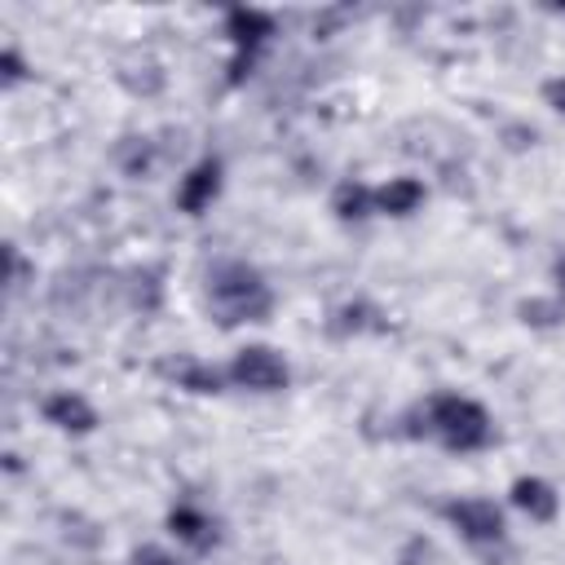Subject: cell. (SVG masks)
Returning <instances> with one entry per match:
<instances>
[{"mask_svg":"<svg viewBox=\"0 0 565 565\" xmlns=\"http://www.w3.org/2000/svg\"><path fill=\"white\" fill-rule=\"evenodd\" d=\"M207 313L221 327L265 322L274 313V287L247 260H216L207 269Z\"/></svg>","mask_w":565,"mask_h":565,"instance_id":"1","label":"cell"},{"mask_svg":"<svg viewBox=\"0 0 565 565\" xmlns=\"http://www.w3.org/2000/svg\"><path fill=\"white\" fill-rule=\"evenodd\" d=\"M424 433L437 437L450 455H477L494 441V419L477 397L463 393H433L424 406Z\"/></svg>","mask_w":565,"mask_h":565,"instance_id":"2","label":"cell"},{"mask_svg":"<svg viewBox=\"0 0 565 565\" xmlns=\"http://www.w3.org/2000/svg\"><path fill=\"white\" fill-rule=\"evenodd\" d=\"M278 31L274 13L265 9H252V4H234L225 9V35L234 44V57H230V84H243L260 57V49L269 44V35Z\"/></svg>","mask_w":565,"mask_h":565,"instance_id":"3","label":"cell"},{"mask_svg":"<svg viewBox=\"0 0 565 565\" xmlns=\"http://www.w3.org/2000/svg\"><path fill=\"white\" fill-rule=\"evenodd\" d=\"M441 516H446L450 530H455L463 543H472L477 552L508 543V521H503V508H499L494 499H481V494L446 499V503H441Z\"/></svg>","mask_w":565,"mask_h":565,"instance_id":"4","label":"cell"},{"mask_svg":"<svg viewBox=\"0 0 565 565\" xmlns=\"http://www.w3.org/2000/svg\"><path fill=\"white\" fill-rule=\"evenodd\" d=\"M225 375H230L234 388H247V393H282V388L291 384L287 358H282L278 349H269V344H243V349L230 358Z\"/></svg>","mask_w":565,"mask_h":565,"instance_id":"5","label":"cell"},{"mask_svg":"<svg viewBox=\"0 0 565 565\" xmlns=\"http://www.w3.org/2000/svg\"><path fill=\"white\" fill-rule=\"evenodd\" d=\"M221 185H225V163H221L216 154L199 159V163L177 181V212H185V216H203V212L216 203Z\"/></svg>","mask_w":565,"mask_h":565,"instance_id":"6","label":"cell"},{"mask_svg":"<svg viewBox=\"0 0 565 565\" xmlns=\"http://www.w3.org/2000/svg\"><path fill=\"white\" fill-rule=\"evenodd\" d=\"M40 415H44V424H53L57 433H75V437H84V433H93V428L102 424L97 406H93L84 393H71V388L49 393V397L40 402Z\"/></svg>","mask_w":565,"mask_h":565,"instance_id":"7","label":"cell"},{"mask_svg":"<svg viewBox=\"0 0 565 565\" xmlns=\"http://www.w3.org/2000/svg\"><path fill=\"white\" fill-rule=\"evenodd\" d=\"M159 371H163L177 388H185V393H194V397H216V393H225V380H230L221 366H212V362H203V358H194V353L168 358Z\"/></svg>","mask_w":565,"mask_h":565,"instance_id":"8","label":"cell"},{"mask_svg":"<svg viewBox=\"0 0 565 565\" xmlns=\"http://www.w3.org/2000/svg\"><path fill=\"white\" fill-rule=\"evenodd\" d=\"M168 534L177 539V543H185L190 552H212L216 547V539H221V530H216V521L203 512V508H194V503H172L168 508Z\"/></svg>","mask_w":565,"mask_h":565,"instance_id":"9","label":"cell"},{"mask_svg":"<svg viewBox=\"0 0 565 565\" xmlns=\"http://www.w3.org/2000/svg\"><path fill=\"white\" fill-rule=\"evenodd\" d=\"M508 499H512L516 512H525V516L539 521V525L556 521V512H561V494H556V486L543 481V477H516L512 490H508Z\"/></svg>","mask_w":565,"mask_h":565,"instance_id":"10","label":"cell"},{"mask_svg":"<svg viewBox=\"0 0 565 565\" xmlns=\"http://www.w3.org/2000/svg\"><path fill=\"white\" fill-rule=\"evenodd\" d=\"M424 199H428V190H424L419 177H388L384 185H375V212L380 216H393V221L419 212Z\"/></svg>","mask_w":565,"mask_h":565,"instance_id":"11","label":"cell"},{"mask_svg":"<svg viewBox=\"0 0 565 565\" xmlns=\"http://www.w3.org/2000/svg\"><path fill=\"white\" fill-rule=\"evenodd\" d=\"M331 212L344 225H362L366 216H375V190L366 181H358V177H344L331 190Z\"/></svg>","mask_w":565,"mask_h":565,"instance_id":"12","label":"cell"},{"mask_svg":"<svg viewBox=\"0 0 565 565\" xmlns=\"http://www.w3.org/2000/svg\"><path fill=\"white\" fill-rule=\"evenodd\" d=\"M380 318H384V313H380L371 300H349V305L331 309V318H327V335L349 340V335H362V331H380V327H384Z\"/></svg>","mask_w":565,"mask_h":565,"instance_id":"13","label":"cell"},{"mask_svg":"<svg viewBox=\"0 0 565 565\" xmlns=\"http://www.w3.org/2000/svg\"><path fill=\"white\" fill-rule=\"evenodd\" d=\"M516 318L534 331H547V327H561L565 322V300L561 296H530L516 305Z\"/></svg>","mask_w":565,"mask_h":565,"instance_id":"14","label":"cell"},{"mask_svg":"<svg viewBox=\"0 0 565 565\" xmlns=\"http://www.w3.org/2000/svg\"><path fill=\"white\" fill-rule=\"evenodd\" d=\"M26 75H31V66H26V62H22V53L9 44V49L0 53V84H4V88H13V84H22Z\"/></svg>","mask_w":565,"mask_h":565,"instance_id":"15","label":"cell"},{"mask_svg":"<svg viewBox=\"0 0 565 565\" xmlns=\"http://www.w3.org/2000/svg\"><path fill=\"white\" fill-rule=\"evenodd\" d=\"M128 565H181V561L168 547H159V543H141V547H132Z\"/></svg>","mask_w":565,"mask_h":565,"instance_id":"16","label":"cell"},{"mask_svg":"<svg viewBox=\"0 0 565 565\" xmlns=\"http://www.w3.org/2000/svg\"><path fill=\"white\" fill-rule=\"evenodd\" d=\"M543 102H547L552 110H561V115H565V75H552V79L543 84Z\"/></svg>","mask_w":565,"mask_h":565,"instance_id":"17","label":"cell"},{"mask_svg":"<svg viewBox=\"0 0 565 565\" xmlns=\"http://www.w3.org/2000/svg\"><path fill=\"white\" fill-rule=\"evenodd\" d=\"M552 274H556V282H561V291H565V256L552 265Z\"/></svg>","mask_w":565,"mask_h":565,"instance_id":"18","label":"cell"}]
</instances>
